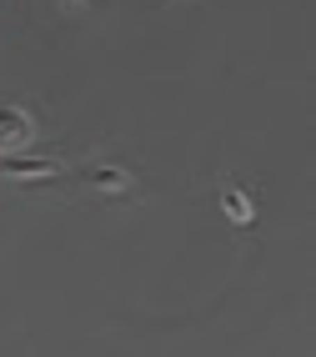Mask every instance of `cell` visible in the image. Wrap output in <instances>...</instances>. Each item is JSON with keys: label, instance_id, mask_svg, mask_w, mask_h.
Segmentation results:
<instances>
[{"label": "cell", "instance_id": "1", "mask_svg": "<svg viewBox=\"0 0 316 357\" xmlns=\"http://www.w3.org/2000/svg\"><path fill=\"white\" fill-rule=\"evenodd\" d=\"M35 141V116L26 106H0V156H20Z\"/></svg>", "mask_w": 316, "mask_h": 357}, {"label": "cell", "instance_id": "2", "mask_svg": "<svg viewBox=\"0 0 316 357\" xmlns=\"http://www.w3.org/2000/svg\"><path fill=\"white\" fill-rule=\"evenodd\" d=\"M61 161L51 156H6L0 161V181H35V176H56Z\"/></svg>", "mask_w": 316, "mask_h": 357}, {"label": "cell", "instance_id": "3", "mask_svg": "<svg viewBox=\"0 0 316 357\" xmlns=\"http://www.w3.org/2000/svg\"><path fill=\"white\" fill-rule=\"evenodd\" d=\"M221 206H226V217H231L236 227H251V222H256V206H251V197L241 192V186H226V192H221Z\"/></svg>", "mask_w": 316, "mask_h": 357}, {"label": "cell", "instance_id": "4", "mask_svg": "<svg viewBox=\"0 0 316 357\" xmlns=\"http://www.w3.org/2000/svg\"><path fill=\"white\" fill-rule=\"evenodd\" d=\"M90 186H95V192H126L131 172H90Z\"/></svg>", "mask_w": 316, "mask_h": 357}]
</instances>
